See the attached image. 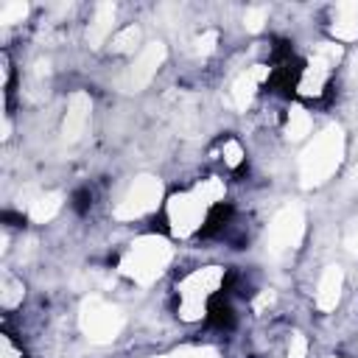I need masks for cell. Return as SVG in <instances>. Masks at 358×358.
<instances>
[{
    "label": "cell",
    "mask_w": 358,
    "mask_h": 358,
    "mask_svg": "<svg viewBox=\"0 0 358 358\" xmlns=\"http://www.w3.org/2000/svg\"><path fill=\"white\" fill-rule=\"evenodd\" d=\"M229 213L227 179L221 173H201L165 196L159 207V224L168 238L187 243L210 238L213 232L227 227Z\"/></svg>",
    "instance_id": "cell-1"
},
{
    "label": "cell",
    "mask_w": 358,
    "mask_h": 358,
    "mask_svg": "<svg viewBox=\"0 0 358 358\" xmlns=\"http://www.w3.org/2000/svg\"><path fill=\"white\" fill-rule=\"evenodd\" d=\"M229 268L221 263H201L185 268L171 288L173 313L185 324L224 322L221 310H229Z\"/></svg>",
    "instance_id": "cell-2"
},
{
    "label": "cell",
    "mask_w": 358,
    "mask_h": 358,
    "mask_svg": "<svg viewBox=\"0 0 358 358\" xmlns=\"http://www.w3.org/2000/svg\"><path fill=\"white\" fill-rule=\"evenodd\" d=\"M3 358H22V347L14 344L11 333H3Z\"/></svg>",
    "instance_id": "cell-3"
}]
</instances>
